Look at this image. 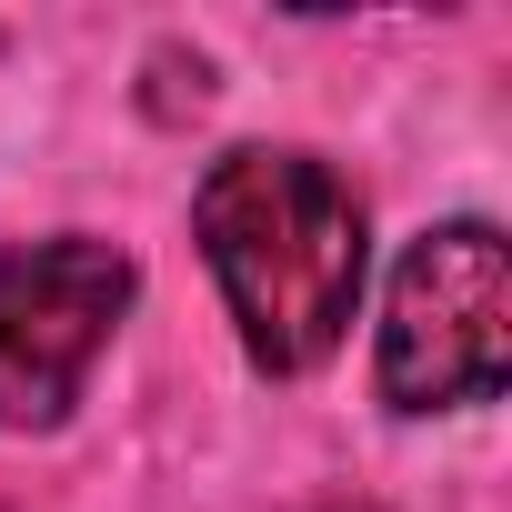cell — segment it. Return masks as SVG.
I'll use <instances>...</instances> for the list:
<instances>
[{"mask_svg": "<svg viewBox=\"0 0 512 512\" xmlns=\"http://www.w3.org/2000/svg\"><path fill=\"white\" fill-rule=\"evenodd\" d=\"M191 241L231 302L251 372H322L362 302V191L322 151L241 141L191 191Z\"/></svg>", "mask_w": 512, "mask_h": 512, "instance_id": "6da1fadb", "label": "cell"}, {"mask_svg": "<svg viewBox=\"0 0 512 512\" xmlns=\"http://www.w3.org/2000/svg\"><path fill=\"white\" fill-rule=\"evenodd\" d=\"M502 372H512V251L492 221H442L392 272L372 382L392 412L422 422V412L492 402Z\"/></svg>", "mask_w": 512, "mask_h": 512, "instance_id": "7a4b0ae2", "label": "cell"}, {"mask_svg": "<svg viewBox=\"0 0 512 512\" xmlns=\"http://www.w3.org/2000/svg\"><path fill=\"white\" fill-rule=\"evenodd\" d=\"M141 272L121 241L51 231L0 251V432H51L71 422L91 362L111 352Z\"/></svg>", "mask_w": 512, "mask_h": 512, "instance_id": "3957f363", "label": "cell"}]
</instances>
